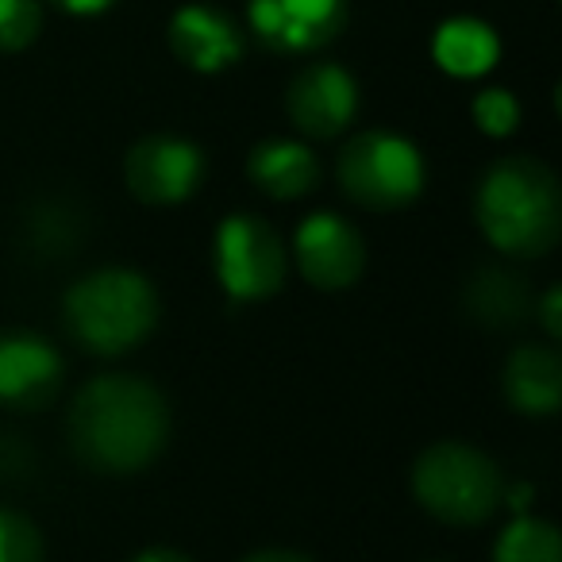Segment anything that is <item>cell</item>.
I'll list each match as a JSON object with an SVG mask.
<instances>
[{"instance_id":"6da1fadb","label":"cell","mask_w":562,"mask_h":562,"mask_svg":"<svg viewBox=\"0 0 562 562\" xmlns=\"http://www.w3.org/2000/svg\"><path fill=\"white\" fill-rule=\"evenodd\" d=\"M70 447L97 474H135L162 454L170 439V405L135 374H104L86 382L70 405Z\"/></svg>"},{"instance_id":"7a4b0ae2","label":"cell","mask_w":562,"mask_h":562,"mask_svg":"<svg viewBox=\"0 0 562 562\" xmlns=\"http://www.w3.org/2000/svg\"><path fill=\"white\" fill-rule=\"evenodd\" d=\"M474 216L501 255L543 258L562 235V186L547 162L508 155L485 170Z\"/></svg>"},{"instance_id":"3957f363","label":"cell","mask_w":562,"mask_h":562,"mask_svg":"<svg viewBox=\"0 0 562 562\" xmlns=\"http://www.w3.org/2000/svg\"><path fill=\"white\" fill-rule=\"evenodd\" d=\"M66 331L89 355H116L139 347L158 324V293L139 270L109 266L74 281L66 293Z\"/></svg>"},{"instance_id":"277c9868","label":"cell","mask_w":562,"mask_h":562,"mask_svg":"<svg viewBox=\"0 0 562 562\" xmlns=\"http://www.w3.org/2000/svg\"><path fill=\"white\" fill-rule=\"evenodd\" d=\"M413 493L443 524H485L505 505V477L485 451L459 439L431 443L413 467Z\"/></svg>"},{"instance_id":"5b68a950","label":"cell","mask_w":562,"mask_h":562,"mask_svg":"<svg viewBox=\"0 0 562 562\" xmlns=\"http://www.w3.org/2000/svg\"><path fill=\"white\" fill-rule=\"evenodd\" d=\"M339 186L362 209H405L424 193V158L401 135L362 132L339 150Z\"/></svg>"},{"instance_id":"8992f818","label":"cell","mask_w":562,"mask_h":562,"mask_svg":"<svg viewBox=\"0 0 562 562\" xmlns=\"http://www.w3.org/2000/svg\"><path fill=\"white\" fill-rule=\"evenodd\" d=\"M212 266H216L220 290L232 301L273 297L290 273L285 243L262 216H250V212L220 220L212 239Z\"/></svg>"},{"instance_id":"52a82bcc","label":"cell","mask_w":562,"mask_h":562,"mask_svg":"<svg viewBox=\"0 0 562 562\" xmlns=\"http://www.w3.org/2000/svg\"><path fill=\"white\" fill-rule=\"evenodd\" d=\"M124 173L143 204H181L201 189L204 155L181 135H147L127 150Z\"/></svg>"},{"instance_id":"ba28073f","label":"cell","mask_w":562,"mask_h":562,"mask_svg":"<svg viewBox=\"0 0 562 562\" xmlns=\"http://www.w3.org/2000/svg\"><path fill=\"white\" fill-rule=\"evenodd\" d=\"M293 258H297L301 273L308 285L324 293L351 290L355 281L367 270V243L336 212H313L305 224L297 227L293 239Z\"/></svg>"},{"instance_id":"9c48e42d","label":"cell","mask_w":562,"mask_h":562,"mask_svg":"<svg viewBox=\"0 0 562 562\" xmlns=\"http://www.w3.org/2000/svg\"><path fill=\"white\" fill-rule=\"evenodd\" d=\"M250 27L270 50H321L347 27V0H250Z\"/></svg>"},{"instance_id":"30bf717a","label":"cell","mask_w":562,"mask_h":562,"mask_svg":"<svg viewBox=\"0 0 562 562\" xmlns=\"http://www.w3.org/2000/svg\"><path fill=\"white\" fill-rule=\"evenodd\" d=\"M63 385V355L35 331L0 336V405L16 413H35L50 405Z\"/></svg>"},{"instance_id":"8fae6325","label":"cell","mask_w":562,"mask_h":562,"mask_svg":"<svg viewBox=\"0 0 562 562\" xmlns=\"http://www.w3.org/2000/svg\"><path fill=\"white\" fill-rule=\"evenodd\" d=\"M285 109H290L297 132L313 135V139H336L355 120L359 89L347 70L331 63H316L293 78L290 93H285Z\"/></svg>"},{"instance_id":"7c38bea8","label":"cell","mask_w":562,"mask_h":562,"mask_svg":"<svg viewBox=\"0 0 562 562\" xmlns=\"http://www.w3.org/2000/svg\"><path fill=\"white\" fill-rule=\"evenodd\" d=\"M505 397L524 416H554L562 405V359L554 347H516L505 362Z\"/></svg>"},{"instance_id":"4fadbf2b","label":"cell","mask_w":562,"mask_h":562,"mask_svg":"<svg viewBox=\"0 0 562 562\" xmlns=\"http://www.w3.org/2000/svg\"><path fill=\"white\" fill-rule=\"evenodd\" d=\"M170 47L186 66L216 74L243 55V40L227 16L212 9H181L170 24Z\"/></svg>"},{"instance_id":"5bb4252c","label":"cell","mask_w":562,"mask_h":562,"mask_svg":"<svg viewBox=\"0 0 562 562\" xmlns=\"http://www.w3.org/2000/svg\"><path fill=\"white\" fill-rule=\"evenodd\" d=\"M247 173L266 196L273 201H301L321 181V162L305 143L293 139H266L250 150Z\"/></svg>"},{"instance_id":"9a60e30c","label":"cell","mask_w":562,"mask_h":562,"mask_svg":"<svg viewBox=\"0 0 562 562\" xmlns=\"http://www.w3.org/2000/svg\"><path fill=\"white\" fill-rule=\"evenodd\" d=\"M467 308L477 324L485 328H516L528 316V285L524 278H516L513 270H501V266H485L470 278L467 285Z\"/></svg>"},{"instance_id":"2e32d148","label":"cell","mask_w":562,"mask_h":562,"mask_svg":"<svg viewBox=\"0 0 562 562\" xmlns=\"http://www.w3.org/2000/svg\"><path fill=\"white\" fill-rule=\"evenodd\" d=\"M436 63L454 78H477L497 63V35L477 20H451L436 35Z\"/></svg>"},{"instance_id":"e0dca14e","label":"cell","mask_w":562,"mask_h":562,"mask_svg":"<svg viewBox=\"0 0 562 562\" xmlns=\"http://www.w3.org/2000/svg\"><path fill=\"white\" fill-rule=\"evenodd\" d=\"M493 562H562L559 528L539 516H516L493 547Z\"/></svg>"},{"instance_id":"ac0fdd59","label":"cell","mask_w":562,"mask_h":562,"mask_svg":"<svg viewBox=\"0 0 562 562\" xmlns=\"http://www.w3.org/2000/svg\"><path fill=\"white\" fill-rule=\"evenodd\" d=\"M0 562H43L40 528L9 505H0Z\"/></svg>"},{"instance_id":"d6986e66","label":"cell","mask_w":562,"mask_h":562,"mask_svg":"<svg viewBox=\"0 0 562 562\" xmlns=\"http://www.w3.org/2000/svg\"><path fill=\"white\" fill-rule=\"evenodd\" d=\"M43 27L40 0H0V50H24Z\"/></svg>"},{"instance_id":"ffe728a7","label":"cell","mask_w":562,"mask_h":562,"mask_svg":"<svg viewBox=\"0 0 562 562\" xmlns=\"http://www.w3.org/2000/svg\"><path fill=\"white\" fill-rule=\"evenodd\" d=\"M474 120L485 135L501 139V135H513L516 124H520V104H516V97L505 93V89H485L474 101Z\"/></svg>"},{"instance_id":"44dd1931","label":"cell","mask_w":562,"mask_h":562,"mask_svg":"<svg viewBox=\"0 0 562 562\" xmlns=\"http://www.w3.org/2000/svg\"><path fill=\"white\" fill-rule=\"evenodd\" d=\"M562 290L559 285H551V290L543 293V305H539V324H543V331L551 339L562 336Z\"/></svg>"},{"instance_id":"7402d4cb","label":"cell","mask_w":562,"mask_h":562,"mask_svg":"<svg viewBox=\"0 0 562 562\" xmlns=\"http://www.w3.org/2000/svg\"><path fill=\"white\" fill-rule=\"evenodd\" d=\"M243 562H313V559H308V554H301V551H281V547H270V551L247 554Z\"/></svg>"},{"instance_id":"603a6c76","label":"cell","mask_w":562,"mask_h":562,"mask_svg":"<svg viewBox=\"0 0 562 562\" xmlns=\"http://www.w3.org/2000/svg\"><path fill=\"white\" fill-rule=\"evenodd\" d=\"M132 562H193V559L181 554V551H173V547H150V551L135 554Z\"/></svg>"},{"instance_id":"cb8c5ba5","label":"cell","mask_w":562,"mask_h":562,"mask_svg":"<svg viewBox=\"0 0 562 562\" xmlns=\"http://www.w3.org/2000/svg\"><path fill=\"white\" fill-rule=\"evenodd\" d=\"M55 4H63L66 12H78V16H89V12L109 9L112 0H55Z\"/></svg>"}]
</instances>
